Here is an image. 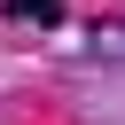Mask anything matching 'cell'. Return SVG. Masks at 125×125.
<instances>
[{
    "label": "cell",
    "mask_w": 125,
    "mask_h": 125,
    "mask_svg": "<svg viewBox=\"0 0 125 125\" xmlns=\"http://www.w3.org/2000/svg\"><path fill=\"white\" fill-rule=\"evenodd\" d=\"M8 16H23V23H62V0H8Z\"/></svg>",
    "instance_id": "obj_1"
}]
</instances>
